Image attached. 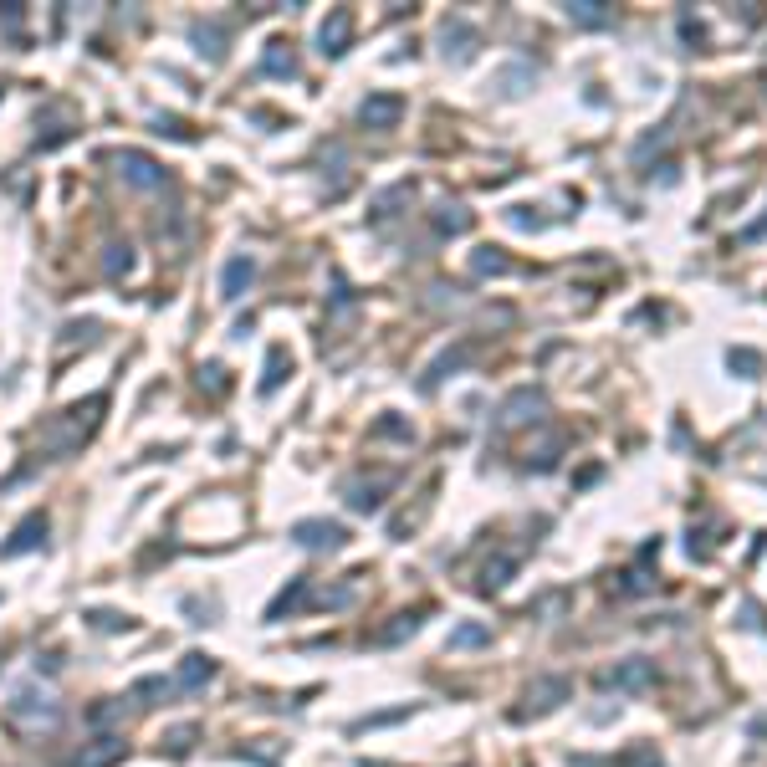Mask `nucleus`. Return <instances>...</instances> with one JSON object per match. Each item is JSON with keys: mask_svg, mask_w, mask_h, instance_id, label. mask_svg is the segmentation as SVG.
<instances>
[{"mask_svg": "<svg viewBox=\"0 0 767 767\" xmlns=\"http://www.w3.org/2000/svg\"><path fill=\"white\" fill-rule=\"evenodd\" d=\"M732 369H747V379H757V369H762V358L742 348V353H732Z\"/></svg>", "mask_w": 767, "mask_h": 767, "instance_id": "27", "label": "nucleus"}, {"mask_svg": "<svg viewBox=\"0 0 767 767\" xmlns=\"http://www.w3.org/2000/svg\"><path fill=\"white\" fill-rule=\"evenodd\" d=\"M0 21H6V31L16 36L21 31V6H6V11H0Z\"/></svg>", "mask_w": 767, "mask_h": 767, "instance_id": "29", "label": "nucleus"}, {"mask_svg": "<svg viewBox=\"0 0 767 767\" xmlns=\"http://www.w3.org/2000/svg\"><path fill=\"white\" fill-rule=\"evenodd\" d=\"M103 272H108L113 282L133 272V246H128V241H113V246H108V256H103Z\"/></svg>", "mask_w": 767, "mask_h": 767, "instance_id": "18", "label": "nucleus"}, {"mask_svg": "<svg viewBox=\"0 0 767 767\" xmlns=\"http://www.w3.org/2000/svg\"><path fill=\"white\" fill-rule=\"evenodd\" d=\"M282 369H292V364H287L282 353H272V364H266V379H261V389H266V394H272V389L282 384Z\"/></svg>", "mask_w": 767, "mask_h": 767, "instance_id": "26", "label": "nucleus"}, {"mask_svg": "<svg viewBox=\"0 0 767 767\" xmlns=\"http://www.w3.org/2000/svg\"><path fill=\"white\" fill-rule=\"evenodd\" d=\"M399 118H404V98L399 93H369L364 103H358V123L374 128V133L399 128Z\"/></svg>", "mask_w": 767, "mask_h": 767, "instance_id": "4", "label": "nucleus"}, {"mask_svg": "<svg viewBox=\"0 0 767 767\" xmlns=\"http://www.w3.org/2000/svg\"><path fill=\"white\" fill-rule=\"evenodd\" d=\"M440 36H445V57H456V62H466V57L476 52V41H481V36L466 26V21H445V31H440Z\"/></svg>", "mask_w": 767, "mask_h": 767, "instance_id": "13", "label": "nucleus"}, {"mask_svg": "<svg viewBox=\"0 0 767 767\" xmlns=\"http://www.w3.org/2000/svg\"><path fill=\"white\" fill-rule=\"evenodd\" d=\"M318 41H323V57H343V52L353 47V11H343V6H338V11L323 21Z\"/></svg>", "mask_w": 767, "mask_h": 767, "instance_id": "8", "label": "nucleus"}, {"mask_svg": "<svg viewBox=\"0 0 767 767\" xmlns=\"http://www.w3.org/2000/svg\"><path fill=\"white\" fill-rule=\"evenodd\" d=\"M604 686L609 691H645V686H655V665L650 660H624L604 675Z\"/></svg>", "mask_w": 767, "mask_h": 767, "instance_id": "7", "label": "nucleus"}, {"mask_svg": "<svg viewBox=\"0 0 767 767\" xmlns=\"http://www.w3.org/2000/svg\"><path fill=\"white\" fill-rule=\"evenodd\" d=\"M128 747H123V737H113V732H103L87 752H77V767H108V762H118Z\"/></svg>", "mask_w": 767, "mask_h": 767, "instance_id": "12", "label": "nucleus"}, {"mask_svg": "<svg viewBox=\"0 0 767 767\" xmlns=\"http://www.w3.org/2000/svg\"><path fill=\"white\" fill-rule=\"evenodd\" d=\"M57 721H62V706H57V696H47V691H16V696L6 701V727H16L21 737L57 732Z\"/></svg>", "mask_w": 767, "mask_h": 767, "instance_id": "1", "label": "nucleus"}, {"mask_svg": "<svg viewBox=\"0 0 767 767\" xmlns=\"http://www.w3.org/2000/svg\"><path fill=\"white\" fill-rule=\"evenodd\" d=\"M195 737H200V727H174V732H164V747L169 752H190Z\"/></svg>", "mask_w": 767, "mask_h": 767, "instance_id": "23", "label": "nucleus"}, {"mask_svg": "<svg viewBox=\"0 0 767 767\" xmlns=\"http://www.w3.org/2000/svg\"><path fill=\"white\" fill-rule=\"evenodd\" d=\"M563 696H573V686L563 681V675H548V681H537V686L527 691V706H517V721H522V716H543V711H553Z\"/></svg>", "mask_w": 767, "mask_h": 767, "instance_id": "6", "label": "nucleus"}, {"mask_svg": "<svg viewBox=\"0 0 767 767\" xmlns=\"http://www.w3.org/2000/svg\"><path fill=\"white\" fill-rule=\"evenodd\" d=\"M118 716H123V701H103V706L87 711V721H93V727H113Z\"/></svg>", "mask_w": 767, "mask_h": 767, "instance_id": "25", "label": "nucleus"}, {"mask_svg": "<svg viewBox=\"0 0 767 767\" xmlns=\"http://www.w3.org/2000/svg\"><path fill=\"white\" fill-rule=\"evenodd\" d=\"M568 16H573V26H609L614 6H604V0H573Z\"/></svg>", "mask_w": 767, "mask_h": 767, "instance_id": "15", "label": "nucleus"}, {"mask_svg": "<svg viewBox=\"0 0 767 767\" xmlns=\"http://www.w3.org/2000/svg\"><path fill=\"white\" fill-rule=\"evenodd\" d=\"M486 640H491L486 624H461L456 635H450V650H476V645H486Z\"/></svg>", "mask_w": 767, "mask_h": 767, "instance_id": "20", "label": "nucleus"}, {"mask_svg": "<svg viewBox=\"0 0 767 767\" xmlns=\"http://www.w3.org/2000/svg\"><path fill=\"white\" fill-rule=\"evenodd\" d=\"M543 410H548V394L527 384V389L507 394L502 415H496V430H517V425H532V420H543Z\"/></svg>", "mask_w": 767, "mask_h": 767, "instance_id": "2", "label": "nucleus"}, {"mask_svg": "<svg viewBox=\"0 0 767 767\" xmlns=\"http://www.w3.org/2000/svg\"><path fill=\"white\" fill-rule=\"evenodd\" d=\"M384 486H389V476L384 481H348V507L353 512H379L384 507Z\"/></svg>", "mask_w": 767, "mask_h": 767, "instance_id": "14", "label": "nucleus"}, {"mask_svg": "<svg viewBox=\"0 0 767 767\" xmlns=\"http://www.w3.org/2000/svg\"><path fill=\"white\" fill-rule=\"evenodd\" d=\"M292 543L307 548V553H338L348 543V532L338 522H297L292 527Z\"/></svg>", "mask_w": 767, "mask_h": 767, "instance_id": "5", "label": "nucleus"}, {"mask_svg": "<svg viewBox=\"0 0 767 767\" xmlns=\"http://www.w3.org/2000/svg\"><path fill=\"white\" fill-rule=\"evenodd\" d=\"M215 681V660L210 655H185L179 660V675H174V691H200Z\"/></svg>", "mask_w": 767, "mask_h": 767, "instance_id": "10", "label": "nucleus"}, {"mask_svg": "<svg viewBox=\"0 0 767 767\" xmlns=\"http://www.w3.org/2000/svg\"><path fill=\"white\" fill-rule=\"evenodd\" d=\"M476 272H481V277H486V272L502 277V272H512V266H507V256H496V251H476Z\"/></svg>", "mask_w": 767, "mask_h": 767, "instance_id": "24", "label": "nucleus"}, {"mask_svg": "<svg viewBox=\"0 0 767 767\" xmlns=\"http://www.w3.org/2000/svg\"><path fill=\"white\" fill-rule=\"evenodd\" d=\"M251 277H256V261L251 256H231V261H225V272H220V297L236 302L251 287Z\"/></svg>", "mask_w": 767, "mask_h": 767, "instance_id": "11", "label": "nucleus"}, {"mask_svg": "<svg viewBox=\"0 0 767 767\" xmlns=\"http://www.w3.org/2000/svg\"><path fill=\"white\" fill-rule=\"evenodd\" d=\"M512 573H517V558H491V563L481 568V583H476V589H481V594H496V589H507Z\"/></svg>", "mask_w": 767, "mask_h": 767, "instance_id": "17", "label": "nucleus"}, {"mask_svg": "<svg viewBox=\"0 0 767 767\" xmlns=\"http://www.w3.org/2000/svg\"><path fill=\"white\" fill-rule=\"evenodd\" d=\"M752 236H767V220H757V225H752Z\"/></svg>", "mask_w": 767, "mask_h": 767, "instance_id": "30", "label": "nucleus"}, {"mask_svg": "<svg viewBox=\"0 0 767 767\" xmlns=\"http://www.w3.org/2000/svg\"><path fill=\"white\" fill-rule=\"evenodd\" d=\"M261 72H266V77H297V57L287 52V41H272V47H266Z\"/></svg>", "mask_w": 767, "mask_h": 767, "instance_id": "16", "label": "nucleus"}, {"mask_svg": "<svg viewBox=\"0 0 767 767\" xmlns=\"http://www.w3.org/2000/svg\"><path fill=\"white\" fill-rule=\"evenodd\" d=\"M41 543H47V517L31 512V517L11 532V543H0V558H21V553H31V548H41Z\"/></svg>", "mask_w": 767, "mask_h": 767, "instance_id": "9", "label": "nucleus"}, {"mask_svg": "<svg viewBox=\"0 0 767 767\" xmlns=\"http://www.w3.org/2000/svg\"><path fill=\"white\" fill-rule=\"evenodd\" d=\"M113 164H118V179H123L128 190H164V169L149 154L123 149V154H113Z\"/></svg>", "mask_w": 767, "mask_h": 767, "instance_id": "3", "label": "nucleus"}, {"mask_svg": "<svg viewBox=\"0 0 767 767\" xmlns=\"http://www.w3.org/2000/svg\"><path fill=\"white\" fill-rule=\"evenodd\" d=\"M93 624H98V629H128V619H118V614H103V609L93 614Z\"/></svg>", "mask_w": 767, "mask_h": 767, "instance_id": "28", "label": "nucleus"}, {"mask_svg": "<svg viewBox=\"0 0 767 767\" xmlns=\"http://www.w3.org/2000/svg\"><path fill=\"white\" fill-rule=\"evenodd\" d=\"M435 225H440V231H450V236H461V231H466V225H471V215H466L461 205H440Z\"/></svg>", "mask_w": 767, "mask_h": 767, "instance_id": "21", "label": "nucleus"}, {"mask_svg": "<svg viewBox=\"0 0 767 767\" xmlns=\"http://www.w3.org/2000/svg\"><path fill=\"white\" fill-rule=\"evenodd\" d=\"M415 629H420V614H394V624L389 629H379V645H394V640H404V635H415Z\"/></svg>", "mask_w": 767, "mask_h": 767, "instance_id": "19", "label": "nucleus"}, {"mask_svg": "<svg viewBox=\"0 0 767 767\" xmlns=\"http://www.w3.org/2000/svg\"><path fill=\"white\" fill-rule=\"evenodd\" d=\"M190 36L200 41V52H210V57H220V52H225V47H220V41H225V31H220L215 21H210V26H195Z\"/></svg>", "mask_w": 767, "mask_h": 767, "instance_id": "22", "label": "nucleus"}]
</instances>
